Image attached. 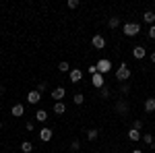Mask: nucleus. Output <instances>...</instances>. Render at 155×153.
Returning <instances> with one entry per match:
<instances>
[{
	"mask_svg": "<svg viewBox=\"0 0 155 153\" xmlns=\"http://www.w3.org/2000/svg\"><path fill=\"white\" fill-rule=\"evenodd\" d=\"M122 31H124V35H126V37L139 35V33H141V23H132V21H128V23H124Z\"/></svg>",
	"mask_w": 155,
	"mask_h": 153,
	"instance_id": "1",
	"label": "nucleus"
},
{
	"mask_svg": "<svg viewBox=\"0 0 155 153\" xmlns=\"http://www.w3.org/2000/svg\"><path fill=\"white\" fill-rule=\"evenodd\" d=\"M116 79H118L120 83H124V81H128L130 79V68H128V64H120L118 68H116Z\"/></svg>",
	"mask_w": 155,
	"mask_h": 153,
	"instance_id": "2",
	"label": "nucleus"
},
{
	"mask_svg": "<svg viewBox=\"0 0 155 153\" xmlns=\"http://www.w3.org/2000/svg\"><path fill=\"white\" fill-rule=\"evenodd\" d=\"M97 72H99V75H107V72L112 71V62H110V60L107 58H101V60H97Z\"/></svg>",
	"mask_w": 155,
	"mask_h": 153,
	"instance_id": "3",
	"label": "nucleus"
},
{
	"mask_svg": "<svg viewBox=\"0 0 155 153\" xmlns=\"http://www.w3.org/2000/svg\"><path fill=\"white\" fill-rule=\"evenodd\" d=\"M91 46L95 48V50H104L106 48V37L101 35V33H95L93 39H91Z\"/></svg>",
	"mask_w": 155,
	"mask_h": 153,
	"instance_id": "4",
	"label": "nucleus"
},
{
	"mask_svg": "<svg viewBox=\"0 0 155 153\" xmlns=\"http://www.w3.org/2000/svg\"><path fill=\"white\" fill-rule=\"evenodd\" d=\"M50 95H52V99H54V101H62V99H64V95H66V89H64V87H56V89H52V91H50Z\"/></svg>",
	"mask_w": 155,
	"mask_h": 153,
	"instance_id": "5",
	"label": "nucleus"
},
{
	"mask_svg": "<svg viewBox=\"0 0 155 153\" xmlns=\"http://www.w3.org/2000/svg\"><path fill=\"white\" fill-rule=\"evenodd\" d=\"M39 99H41V93H39L37 89H33V91H29V93H27V104H31V106H37V104H39Z\"/></svg>",
	"mask_w": 155,
	"mask_h": 153,
	"instance_id": "6",
	"label": "nucleus"
},
{
	"mask_svg": "<svg viewBox=\"0 0 155 153\" xmlns=\"http://www.w3.org/2000/svg\"><path fill=\"white\" fill-rule=\"evenodd\" d=\"M52 137H54V132H52V128H48V126L39 128V141L48 143V141H52Z\"/></svg>",
	"mask_w": 155,
	"mask_h": 153,
	"instance_id": "7",
	"label": "nucleus"
},
{
	"mask_svg": "<svg viewBox=\"0 0 155 153\" xmlns=\"http://www.w3.org/2000/svg\"><path fill=\"white\" fill-rule=\"evenodd\" d=\"M91 83H93V87H95V89H104L106 79H104V75H99V72H97V75H93V77H91Z\"/></svg>",
	"mask_w": 155,
	"mask_h": 153,
	"instance_id": "8",
	"label": "nucleus"
},
{
	"mask_svg": "<svg viewBox=\"0 0 155 153\" xmlns=\"http://www.w3.org/2000/svg\"><path fill=\"white\" fill-rule=\"evenodd\" d=\"M132 56H134L137 60H143L145 56H147V50H145L143 46H134L132 48Z\"/></svg>",
	"mask_w": 155,
	"mask_h": 153,
	"instance_id": "9",
	"label": "nucleus"
},
{
	"mask_svg": "<svg viewBox=\"0 0 155 153\" xmlns=\"http://www.w3.org/2000/svg\"><path fill=\"white\" fill-rule=\"evenodd\" d=\"M114 108H116L118 114H128V104H126L124 99H118V101L114 104Z\"/></svg>",
	"mask_w": 155,
	"mask_h": 153,
	"instance_id": "10",
	"label": "nucleus"
},
{
	"mask_svg": "<svg viewBox=\"0 0 155 153\" xmlns=\"http://www.w3.org/2000/svg\"><path fill=\"white\" fill-rule=\"evenodd\" d=\"M68 77H71V81H72V83H79L81 79H83V71H81V68H71Z\"/></svg>",
	"mask_w": 155,
	"mask_h": 153,
	"instance_id": "11",
	"label": "nucleus"
},
{
	"mask_svg": "<svg viewBox=\"0 0 155 153\" xmlns=\"http://www.w3.org/2000/svg\"><path fill=\"white\" fill-rule=\"evenodd\" d=\"M11 114L15 118H21L25 114V108H23V104H15V106H12V110H11Z\"/></svg>",
	"mask_w": 155,
	"mask_h": 153,
	"instance_id": "12",
	"label": "nucleus"
},
{
	"mask_svg": "<svg viewBox=\"0 0 155 153\" xmlns=\"http://www.w3.org/2000/svg\"><path fill=\"white\" fill-rule=\"evenodd\" d=\"M145 112H149V114L155 112V97H147L145 99Z\"/></svg>",
	"mask_w": 155,
	"mask_h": 153,
	"instance_id": "13",
	"label": "nucleus"
},
{
	"mask_svg": "<svg viewBox=\"0 0 155 153\" xmlns=\"http://www.w3.org/2000/svg\"><path fill=\"white\" fill-rule=\"evenodd\" d=\"M143 21H145V23H149V25H155V12L153 11H147L143 15Z\"/></svg>",
	"mask_w": 155,
	"mask_h": 153,
	"instance_id": "14",
	"label": "nucleus"
},
{
	"mask_svg": "<svg viewBox=\"0 0 155 153\" xmlns=\"http://www.w3.org/2000/svg\"><path fill=\"white\" fill-rule=\"evenodd\" d=\"M64 112H66L64 101H54V114H64Z\"/></svg>",
	"mask_w": 155,
	"mask_h": 153,
	"instance_id": "15",
	"label": "nucleus"
},
{
	"mask_svg": "<svg viewBox=\"0 0 155 153\" xmlns=\"http://www.w3.org/2000/svg\"><path fill=\"white\" fill-rule=\"evenodd\" d=\"M35 120L37 122H46V120H48V112H46V110H37L35 112Z\"/></svg>",
	"mask_w": 155,
	"mask_h": 153,
	"instance_id": "16",
	"label": "nucleus"
},
{
	"mask_svg": "<svg viewBox=\"0 0 155 153\" xmlns=\"http://www.w3.org/2000/svg\"><path fill=\"white\" fill-rule=\"evenodd\" d=\"M128 139H130V141H139V139H143V135H141L139 130L130 128V130H128Z\"/></svg>",
	"mask_w": 155,
	"mask_h": 153,
	"instance_id": "17",
	"label": "nucleus"
},
{
	"mask_svg": "<svg viewBox=\"0 0 155 153\" xmlns=\"http://www.w3.org/2000/svg\"><path fill=\"white\" fill-rule=\"evenodd\" d=\"M21 151H23V153H31V151H33V145H31L29 141H23V143H21Z\"/></svg>",
	"mask_w": 155,
	"mask_h": 153,
	"instance_id": "18",
	"label": "nucleus"
},
{
	"mask_svg": "<svg viewBox=\"0 0 155 153\" xmlns=\"http://www.w3.org/2000/svg\"><path fill=\"white\" fill-rule=\"evenodd\" d=\"M58 71L60 72H71V64H68L66 60H62V62L58 64Z\"/></svg>",
	"mask_w": 155,
	"mask_h": 153,
	"instance_id": "19",
	"label": "nucleus"
},
{
	"mask_svg": "<svg viewBox=\"0 0 155 153\" xmlns=\"http://www.w3.org/2000/svg\"><path fill=\"white\" fill-rule=\"evenodd\" d=\"M107 25H110V29H116V27L120 25V17H110Z\"/></svg>",
	"mask_w": 155,
	"mask_h": 153,
	"instance_id": "20",
	"label": "nucleus"
},
{
	"mask_svg": "<svg viewBox=\"0 0 155 153\" xmlns=\"http://www.w3.org/2000/svg\"><path fill=\"white\" fill-rule=\"evenodd\" d=\"M97 137H99V130H95V128L87 130V139H89V141H95Z\"/></svg>",
	"mask_w": 155,
	"mask_h": 153,
	"instance_id": "21",
	"label": "nucleus"
},
{
	"mask_svg": "<svg viewBox=\"0 0 155 153\" xmlns=\"http://www.w3.org/2000/svg\"><path fill=\"white\" fill-rule=\"evenodd\" d=\"M72 101H74L77 106H83V101H85V95H83V93H74V97H72Z\"/></svg>",
	"mask_w": 155,
	"mask_h": 153,
	"instance_id": "22",
	"label": "nucleus"
},
{
	"mask_svg": "<svg viewBox=\"0 0 155 153\" xmlns=\"http://www.w3.org/2000/svg\"><path fill=\"white\" fill-rule=\"evenodd\" d=\"M143 141L147 143V145H153V135H151V132H145V135H143Z\"/></svg>",
	"mask_w": 155,
	"mask_h": 153,
	"instance_id": "23",
	"label": "nucleus"
},
{
	"mask_svg": "<svg viewBox=\"0 0 155 153\" xmlns=\"http://www.w3.org/2000/svg\"><path fill=\"white\" fill-rule=\"evenodd\" d=\"M132 128L141 130V128H143V120H134V122H132Z\"/></svg>",
	"mask_w": 155,
	"mask_h": 153,
	"instance_id": "24",
	"label": "nucleus"
},
{
	"mask_svg": "<svg viewBox=\"0 0 155 153\" xmlns=\"http://www.w3.org/2000/svg\"><path fill=\"white\" fill-rule=\"evenodd\" d=\"M66 6H68V8H77V6H79V0H68V2H66Z\"/></svg>",
	"mask_w": 155,
	"mask_h": 153,
	"instance_id": "25",
	"label": "nucleus"
},
{
	"mask_svg": "<svg viewBox=\"0 0 155 153\" xmlns=\"http://www.w3.org/2000/svg\"><path fill=\"white\" fill-rule=\"evenodd\" d=\"M71 149H72V151H79V149H81V143H79L77 139H74V141L71 143Z\"/></svg>",
	"mask_w": 155,
	"mask_h": 153,
	"instance_id": "26",
	"label": "nucleus"
},
{
	"mask_svg": "<svg viewBox=\"0 0 155 153\" xmlns=\"http://www.w3.org/2000/svg\"><path fill=\"white\" fill-rule=\"evenodd\" d=\"M46 89H48V85H46V83H39V85H37V91H39V93H44Z\"/></svg>",
	"mask_w": 155,
	"mask_h": 153,
	"instance_id": "27",
	"label": "nucleus"
},
{
	"mask_svg": "<svg viewBox=\"0 0 155 153\" xmlns=\"http://www.w3.org/2000/svg\"><path fill=\"white\" fill-rule=\"evenodd\" d=\"M99 93H101V97H110V89L104 87V89H99Z\"/></svg>",
	"mask_w": 155,
	"mask_h": 153,
	"instance_id": "28",
	"label": "nucleus"
},
{
	"mask_svg": "<svg viewBox=\"0 0 155 153\" xmlns=\"http://www.w3.org/2000/svg\"><path fill=\"white\" fill-rule=\"evenodd\" d=\"M147 35L151 37V39H155V25H151V27H149V33H147Z\"/></svg>",
	"mask_w": 155,
	"mask_h": 153,
	"instance_id": "29",
	"label": "nucleus"
},
{
	"mask_svg": "<svg viewBox=\"0 0 155 153\" xmlns=\"http://www.w3.org/2000/svg\"><path fill=\"white\" fill-rule=\"evenodd\" d=\"M149 60H151V62L155 64V52H151V54H149Z\"/></svg>",
	"mask_w": 155,
	"mask_h": 153,
	"instance_id": "30",
	"label": "nucleus"
},
{
	"mask_svg": "<svg viewBox=\"0 0 155 153\" xmlns=\"http://www.w3.org/2000/svg\"><path fill=\"white\" fill-rule=\"evenodd\" d=\"M132 153H143V151L141 149H132Z\"/></svg>",
	"mask_w": 155,
	"mask_h": 153,
	"instance_id": "31",
	"label": "nucleus"
},
{
	"mask_svg": "<svg viewBox=\"0 0 155 153\" xmlns=\"http://www.w3.org/2000/svg\"><path fill=\"white\" fill-rule=\"evenodd\" d=\"M95 153H104V151H95Z\"/></svg>",
	"mask_w": 155,
	"mask_h": 153,
	"instance_id": "32",
	"label": "nucleus"
},
{
	"mask_svg": "<svg viewBox=\"0 0 155 153\" xmlns=\"http://www.w3.org/2000/svg\"><path fill=\"white\" fill-rule=\"evenodd\" d=\"M0 128H2V122H0Z\"/></svg>",
	"mask_w": 155,
	"mask_h": 153,
	"instance_id": "33",
	"label": "nucleus"
}]
</instances>
